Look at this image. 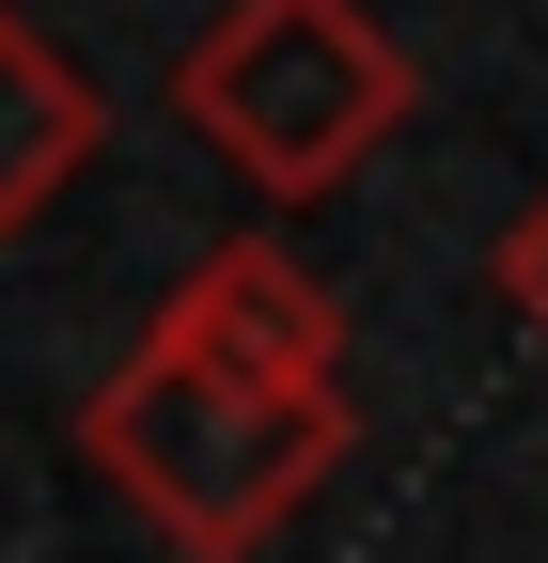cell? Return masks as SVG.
Segmentation results:
<instances>
[{
	"label": "cell",
	"instance_id": "cell-1",
	"mask_svg": "<svg viewBox=\"0 0 548 563\" xmlns=\"http://www.w3.org/2000/svg\"><path fill=\"white\" fill-rule=\"evenodd\" d=\"M79 454L142 501V532L173 563H251L329 470H346V391H266L173 344H125L79 407Z\"/></svg>",
	"mask_w": 548,
	"mask_h": 563
},
{
	"label": "cell",
	"instance_id": "cell-2",
	"mask_svg": "<svg viewBox=\"0 0 548 563\" xmlns=\"http://www.w3.org/2000/svg\"><path fill=\"white\" fill-rule=\"evenodd\" d=\"M407 47L361 16V0H220L173 63V110L220 141V157L266 188V203H314L346 188L376 141L407 125Z\"/></svg>",
	"mask_w": 548,
	"mask_h": 563
},
{
	"label": "cell",
	"instance_id": "cell-3",
	"mask_svg": "<svg viewBox=\"0 0 548 563\" xmlns=\"http://www.w3.org/2000/svg\"><path fill=\"white\" fill-rule=\"evenodd\" d=\"M142 344L220 361V376H266V391H346V298H329L298 251H266V235H220V251L157 298Z\"/></svg>",
	"mask_w": 548,
	"mask_h": 563
},
{
	"label": "cell",
	"instance_id": "cell-4",
	"mask_svg": "<svg viewBox=\"0 0 548 563\" xmlns=\"http://www.w3.org/2000/svg\"><path fill=\"white\" fill-rule=\"evenodd\" d=\"M110 141V110H95V79L63 63L17 0H0V235L32 220L47 188H79V157Z\"/></svg>",
	"mask_w": 548,
	"mask_h": 563
},
{
	"label": "cell",
	"instance_id": "cell-5",
	"mask_svg": "<svg viewBox=\"0 0 548 563\" xmlns=\"http://www.w3.org/2000/svg\"><path fill=\"white\" fill-rule=\"evenodd\" d=\"M486 282H502V313L548 344V188L517 203V220H502V251H486Z\"/></svg>",
	"mask_w": 548,
	"mask_h": 563
}]
</instances>
